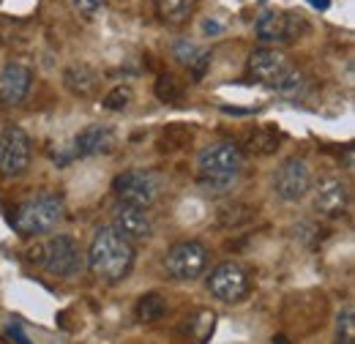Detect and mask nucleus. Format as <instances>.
<instances>
[{
  "label": "nucleus",
  "mask_w": 355,
  "mask_h": 344,
  "mask_svg": "<svg viewBox=\"0 0 355 344\" xmlns=\"http://www.w3.org/2000/svg\"><path fill=\"white\" fill-rule=\"evenodd\" d=\"M134 265V246L115 227L96 230L88 246V268L107 284H118L129 276Z\"/></svg>",
  "instance_id": "1"
},
{
  "label": "nucleus",
  "mask_w": 355,
  "mask_h": 344,
  "mask_svg": "<svg viewBox=\"0 0 355 344\" xmlns=\"http://www.w3.org/2000/svg\"><path fill=\"white\" fill-rule=\"evenodd\" d=\"M249 74L254 83L270 87L287 98H298L306 90L304 74L282 49H270V46L254 49L249 58Z\"/></svg>",
  "instance_id": "2"
},
{
  "label": "nucleus",
  "mask_w": 355,
  "mask_h": 344,
  "mask_svg": "<svg viewBox=\"0 0 355 344\" xmlns=\"http://www.w3.org/2000/svg\"><path fill=\"white\" fill-rule=\"evenodd\" d=\"M63 216H66V203L60 194H36L14 211L11 224L22 238H39L52 232L63 221Z\"/></svg>",
  "instance_id": "3"
},
{
  "label": "nucleus",
  "mask_w": 355,
  "mask_h": 344,
  "mask_svg": "<svg viewBox=\"0 0 355 344\" xmlns=\"http://www.w3.org/2000/svg\"><path fill=\"white\" fill-rule=\"evenodd\" d=\"M241 170H243V150L235 142H230V139L208 145L197 156L200 180L214 186V189H227L230 183H235V178H238Z\"/></svg>",
  "instance_id": "4"
},
{
  "label": "nucleus",
  "mask_w": 355,
  "mask_h": 344,
  "mask_svg": "<svg viewBox=\"0 0 355 344\" xmlns=\"http://www.w3.org/2000/svg\"><path fill=\"white\" fill-rule=\"evenodd\" d=\"M162 186L164 183H162L159 172L153 170H126L115 175V180H112V191H115L118 203L142 208V211H148L159 200Z\"/></svg>",
  "instance_id": "5"
},
{
  "label": "nucleus",
  "mask_w": 355,
  "mask_h": 344,
  "mask_svg": "<svg viewBox=\"0 0 355 344\" xmlns=\"http://www.w3.org/2000/svg\"><path fill=\"white\" fill-rule=\"evenodd\" d=\"M309 31V22L295 14V11H276L266 8L257 19H254V36L263 44H284L295 42L298 36H304Z\"/></svg>",
  "instance_id": "6"
},
{
  "label": "nucleus",
  "mask_w": 355,
  "mask_h": 344,
  "mask_svg": "<svg viewBox=\"0 0 355 344\" xmlns=\"http://www.w3.org/2000/svg\"><path fill=\"white\" fill-rule=\"evenodd\" d=\"M208 262H211V252L200 241H180L167 252L164 268L178 282H194L205 273Z\"/></svg>",
  "instance_id": "7"
},
{
  "label": "nucleus",
  "mask_w": 355,
  "mask_h": 344,
  "mask_svg": "<svg viewBox=\"0 0 355 344\" xmlns=\"http://www.w3.org/2000/svg\"><path fill=\"white\" fill-rule=\"evenodd\" d=\"M208 293L224 303H241L252 293V279L238 262H222L208 276Z\"/></svg>",
  "instance_id": "8"
},
{
  "label": "nucleus",
  "mask_w": 355,
  "mask_h": 344,
  "mask_svg": "<svg viewBox=\"0 0 355 344\" xmlns=\"http://www.w3.org/2000/svg\"><path fill=\"white\" fill-rule=\"evenodd\" d=\"M273 189L284 203H301L311 191V167L306 159H287L273 172Z\"/></svg>",
  "instance_id": "9"
},
{
  "label": "nucleus",
  "mask_w": 355,
  "mask_h": 344,
  "mask_svg": "<svg viewBox=\"0 0 355 344\" xmlns=\"http://www.w3.org/2000/svg\"><path fill=\"white\" fill-rule=\"evenodd\" d=\"M31 167V139L19 126L0 131V172L6 178H19Z\"/></svg>",
  "instance_id": "10"
},
{
  "label": "nucleus",
  "mask_w": 355,
  "mask_h": 344,
  "mask_svg": "<svg viewBox=\"0 0 355 344\" xmlns=\"http://www.w3.org/2000/svg\"><path fill=\"white\" fill-rule=\"evenodd\" d=\"M39 268H44L49 276H58V279L74 276L80 268V252H77L74 238L71 235H55L52 241H46Z\"/></svg>",
  "instance_id": "11"
},
{
  "label": "nucleus",
  "mask_w": 355,
  "mask_h": 344,
  "mask_svg": "<svg viewBox=\"0 0 355 344\" xmlns=\"http://www.w3.org/2000/svg\"><path fill=\"white\" fill-rule=\"evenodd\" d=\"M314 208H317V214L325 216V218L345 216L347 208H350V186L342 178H336V175L322 178L320 186H317V194H314Z\"/></svg>",
  "instance_id": "12"
},
{
  "label": "nucleus",
  "mask_w": 355,
  "mask_h": 344,
  "mask_svg": "<svg viewBox=\"0 0 355 344\" xmlns=\"http://www.w3.org/2000/svg\"><path fill=\"white\" fill-rule=\"evenodd\" d=\"M33 87V74L25 63H6L3 74H0V104L6 107H17L28 98Z\"/></svg>",
  "instance_id": "13"
},
{
  "label": "nucleus",
  "mask_w": 355,
  "mask_h": 344,
  "mask_svg": "<svg viewBox=\"0 0 355 344\" xmlns=\"http://www.w3.org/2000/svg\"><path fill=\"white\" fill-rule=\"evenodd\" d=\"M112 227L126 238V241H148L153 235V221L142 208L132 205H118L112 211Z\"/></svg>",
  "instance_id": "14"
},
{
  "label": "nucleus",
  "mask_w": 355,
  "mask_h": 344,
  "mask_svg": "<svg viewBox=\"0 0 355 344\" xmlns=\"http://www.w3.org/2000/svg\"><path fill=\"white\" fill-rule=\"evenodd\" d=\"M63 85L69 87L74 96H80V98H90V96L98 93L101 77H98V71L93 66H88V63H71L63 71Z\"/></svg>",
  "instance_id": "15"
},
{
  "label": "nucleus",
  "mask_w": 355,
  "mask_h": 344,
  "mask_svg": "<svg viewBox=\"0 0 355 344\" xmlns=\"http://www.w3.org/2000/svg\"><path fill=\"white\" fill-rule=\"evenodd\" d=\"M77 156H107L115 148V134L107 126H88L77 134Z\"/></svg>",
  "instance_id": "16"
},
{
  "label": "nucleus",
  "mask_w": 355,
  "mask_h": 344,
  "mask_svg": "<svg viewBox=\"0 0 355 344\" xmlns=\"http://www.w3.org/2000/svg\"><path fill=\"white\" fill-rule=\"evenodd\" d=\"M173 55H175V60H180L189 69L191 80H202L208 74V69H211V52L197 46V44L186 42V39H178L173 44Z\"/></svg>",
  "instance_id": "17"
},
{
  "label": "nucleus",
  "mask_w": 355,
  "mask_h": 344,
  "mask_svg": "<svg viewBox=\"0 0 355 344\" xmlns=\"http://www.w3.org/2000/svg\"><path fill=\"white\" fill-rule=\"evenodd\" d=\"M153 6L156 17L167 25H186L197 11V0H153Z\"/></svg>",
  "instance_id": "18"
},
{
  "label": "nucleus",
  "mask_w": 355,
  "mask_h": 344,
  "mask_svg": "<svg viewBox=\"0 0 355 344\" xmlns=\"http://www.w3.org/2000/svg\"><path fill=\"white\" fill-rule=\"evenodd\" d=\"M254 216H257V208H252V205H246L241 200H230L216 211V221L224 230H238V227L254 221Z\"/></svg>",
  "instance_id": "19"
},
{
  "label": "nucleus",
  "mask_w": 355,
  "mask_h": 344,
  "mask_svg": "<svg viewBox=\"0 0 355 344\" xmlns=\"http://www.w3.org/2000/svg\"><path fill=\"white\" fill-rule=\"evenodd\" d=\"M282 145V131L276 126H263V129H254L246 139V153H254V156H270L276 153Z\"/></svg>",
  "instance_id": "20"
},
{
  "label": "nucleus",
  "mask_w": 355,
  "mask_h": 344,
  "mask_svg": "<svg viewBox=\"0 0 355 344\" xmlns=\"http://www.w3.org/2000/svg\"><path fill=\"white\" fill-rule=\"evenodd\" d=\"M153 93L167 107H178V104L186 101V87H183V83L178 80L175 74H159V80L153 85Z\"/></svg>",
  "instance_id": "21"
},
{
  "label": "nucleus",
  "mask_w": 355,
  "mask_h": 344,
  "mask_svg": "<svg viewBox=\"0 0 355 344\" xmlns=\"http://www.w3.org/2000/svg\"><path fill=\"white\" fill-rule=\"evenodd\" d=\"M164 314H167V298L162 293H148L137 301V320L145 325L159 322Z\"/></svg>",
  "instance_id": "22"
},
{
  "label": "nucleus",
  "mask_w": 355,
  "mask_h": 344,
  "mask_svg": "<svg viewBox=\"0 0 355 344\" xmlns=\"http://www.w3.org/2000/svg\"><path fill=\"white\" fill-rule=\"evenodd\" d=\"M214 325H216V314L202 309V311H197L194 320L186 322L183 328H186V334H197V336H194V344H202L211 334H214Z\"/></svg>",
  "instance_id": "23"
},
{
  "label": "nucleus",
  "mask_w": 355,
  "mask_h": 344,
  "mask_svg": "<svg viewBox=\"0 0 355 344\" xmlns=\"http://www.w3.org/2000/svg\"><path fill=\"white\" fill-rule=\"evenodd\" d=\"M336 344H355V309L345 306L336 314Z\"/></svg>",
  "instance_id": "24"
},
{
  "label": "nucleus",
  "mask_w": 355,
  "mask_h": 344,
  "mask_svg": "<svg viewBox=\"0 0 355 344\" xmlns=\"http://www.w3.org/2000/svg\"><path fill=\"white\" fill-rule=\"evenodd\" d=\"M129 101H132V87L126 85H118L112 87L107 96H104V110H112V112H121V110H126L129 107Z\"/></svg>",
  "instance_id": "25"
},
{
  "label": "nucleus",
  "mask_w": 355,
  "mask_h": 344,
  "mask_svg": "<svg viewBox=\"0 0 355 344\" xmlns=\"http://www.w3.org/2000/svg\"><path fill=\"white\" fill-rule=\"evenodd\" d=\"M74 11L83 14V17H96L101 8H104V0H71Z\"/></svg>",
  "instance_id": "26"
},
{
  "label": "nucleus",
  "mask_w": 355,
  "mask_h": 344,
  "mask_svg": "<svg viewBox=\"0 0 355 344\" xmlns=\"http://www.w3.org/2000/svg\"><path fill=\"white\" fill-rule=\"evenodd\" d=\"M6 334H8V339L17 344H31V339L25 336V331H22V325H17V322H8V328H6Z\"/></svg>",
  "instance_id": "27"
},
{
  "label": "nucleus",
  "mask_w": 355,
  "mask_h": 344,
  "mask_svg": "<svg viewBox=\"0 0 355 344\" xmlns=\"http://www.w3.org/2000/svg\"><path fill=\"white\" fill-rule=\"evenodd\" d=\"M222 31H224V25H219L216 19H208V22L202 25V33H205V36H219Z\"/></svg>",
  "instance_id": "28"
},
{
  "label": "nucleus",
  "mask_w": 355,
  "mask_h": 344,
  "mask_svg": "<svg viewBox=\"0 0 355 344\" xmlns=\"http://www.w3.org/2000/svg\"><path fill=\"white\" fill-rule=\"evenodd\" d=\"M311 8H317V11H325L328 6H331V0H309Z\"/></svg>",
  "instance_id": "29"
},
{
  "label": "nucleus",
  "mask_w": 355,
  "mask_h": 344,
  "mask_svg": "<svg viewBox=\"0 0 355 344\" xmlns=\"http://www.w3.org/2000/svg\"><path fill=\"white\" fill-rule=\"evenodd\" d=\"M270 344H293V339H290V336H284V334H276V336L270 339Z\"/></svg>",
  "instance_id": "30"
}]
</instances>
